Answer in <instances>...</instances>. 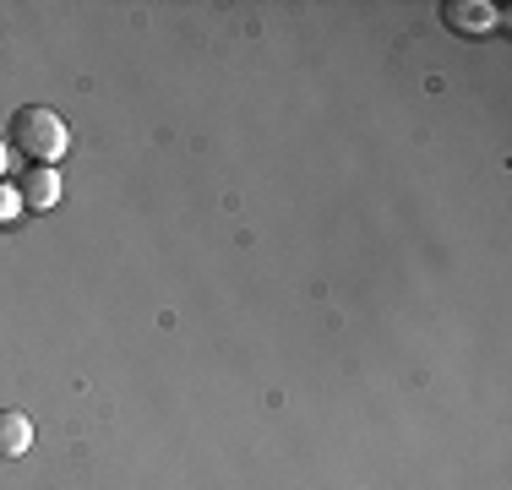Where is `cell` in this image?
Wrapping results in <instances>:
<instances>
[{
	"label": "cell",
	"mask_w": 512,
	"mask_h": 490,
	"mask_svg": "<svg viewBox=\"0 0 512 490\" xmlns=\"http://www.w3.org/2000/svg\"><path fill=\"white\" fill-rule=\"evenodd\" d=\"M442 22H447L453 33H463V39H474V33H491L502 17H496V6H485V0H447V6H442Z\"/></svg>",
	"instance_id": "2"
},
{
	"label": "cell",
	"mask_w": 512,
	"mask_h": 490,
	"mask_svg": "<svg viewBox=\"0 0 512 490\" xmlns=\"http://www.w3.org/2000/svg\"><path fill=\"white\" fill-rule=\"evenodd\" d=\"M33 447V420L22 409H0V458H22Z\"/></svg>",
	"instance_id": "4"
},
{
	"label": "cell",
	"mask_w": 512,
	"mask_h": 490,
	"mask_svg": "<svg viewBox=\"0 0 512 490\" xmlns=\"http://www.w3.org/2000/svg\"><path fill=\"white\" fill-rule=\"evenodd\" d=\"M17 207H22V202H17V186H6V180H0V224H6Z\"/></svg>",
	"instance_id": "5"
},
{
	"label": "cell",
	"mask_w": 512,
	"mask_h": 490,
	"mask_svg": "<svg viewBox=\"0 0 512 490\" xmlns=\"http://www.w3.org/2000/svg\"><path fill=\"white\" fill-rule=\"evenodd\" d=\"M6 142L17 147L28 164H50V169H55V158L71 147L66 120H60L55 109H44V104H22L17 115H11V126H6Z\"/></svg>",
	"instance_id": "1"
},
{
	"label": "cell",
	"mask_w": 512,
	"mask_h": 490,
	"mask_svg": "<svg viewBox=\"0 0 512 490\" xmlns=\"http://www.w3.org/2000/svg\"><path fill=\"white\" fill-rule=\"evenodd\" d=\"M11 186H17L22 207H55L60 202V175L50 164H28V169H22V180H11Z\"/></svg>",
	"instance_id": "3"
},
{
	"label": "cell",
	"mask_w": 512,
	"mask_h": 490,
	"mask_svg": "<svg viewBox=\"0 0 512 490\" xmlns=\"http://www.w3.org/2000/svg\"><path fill=\"white\" fill-rule=\"evenodd\" d=\"M0 169H6V142H0Z\"/></svg>",
	"instance_id": "6"
}]
</instances>
